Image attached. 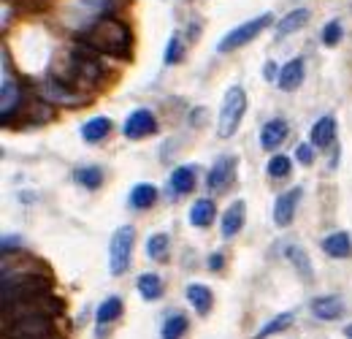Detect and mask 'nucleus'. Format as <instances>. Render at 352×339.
I'll use <instances>...</instances> for the list:
<instances>
[{
	"instance_id": "nucleus-36",
	"label": "nucleus",
	"mask_w": 352,
	"mask_h": 339,
	"mask_svg": "<svg viewBox=\"0 0 352 339\" xmlns=\"http://www.w3.org/2000/svg\"><path fill=\"white\" fill-rule=\"evenodd\" d=\"M280 71H282V68H277V63H271V60H269V63L263 66V76H266V81L280 79Z\"/></svg>"
},
{
	"instance_id": "nucleus-4",
	"label": "nucleus",
	"mask_w": 352,
	"mask_h": 339,
	"mask_svg": "<svg viewBox=\"0 0 352 339\" xmlns=\"http://www.w3.org/2000/svg\"><path fill=\"white\" fill-rule=\"evenodd\" d=\"M60 312H63V301L49 290V293H41L36 299H27V301L5 304L3 307V321H14V318H25V315H46V318H55Z\"/></svg>"
},
{
	"instance_id": "nucleus-7",
	"label": "nucleus",
	"mask_w": 352,
	"mask_h": 339,
	"mask_svg": "<svg viewBox=\"0 0 352 339\" xmlns=\"http://www.w3.org/2000/svg\"><path fill=\"white\" fill-rule=\"evenodd\" d=\"M41 98H44L46 103H52V106H66V109L84 106V103L90 101V98H84L79 90L68 87L66 81H60L57 76H52V79H46V81H44V87H41Z\"/></svg>"
},
{
	"instance_id": "nucleus-30",
	"label": "nucleus",
	"mask_w": 352,
	"mask_h": 339,
	"mask_svg": "<svg viewBox=\"0 0 352 339\" xmlns=\"http://www.w3.org/2000/svg\"><path fill=\"white\" fill-rule=\"evenodd\" d=\"M187 334V318L185 315H171L163 326V339H182Z\"/></svg>"
},
{
	"instance_id": "nucleus-8",
	"label": "nucleus",
	"mask_w": 352,
	"mask_h": 339,
	"mask_svg": "<svg viewBox=\"0 0 352 339\" xmlns=\"http://www.w3.org/2000/svg\"><path fill=\"white\" fill-rule=\"evenodd\" d=\"M233 177H236V158L233 155H219L214 160V166L209 168V177H206L209 193H214V196L217 193H225L230 188Z\"/></svg>"
},
{
	"instance_id": "nucleus-13",
	"label": "nucleus",
	"mask_w": 352,
	"mask_h": 339,
	"mask_svg": "<svg viewBox=\"0 0 352 339\" xmlns=\"http://www.w3.org/2000/svg\"><path fill=\"white\" fill-rule=\"evenodd\" d=\"M312 315L320 318V321H336L344 315V301L339 296H317L312 299Z\"/></svg>"
},
{
	"instance_id": "nucleus-3",
	"label": "nucleus",
	"mask_w": 352,
	"mask_h": 339,
	"mask_svg": "<svg viewBox=\"0 0 352 339\" xmlns=\"http://www.w3.org/2000/svg\"><path fill=\"white\" fill-rule=\"evenodd\" d=\"M5 339H55V321L46 315H25L14 321H3Z\"/></svg>"
},
{
	"instance_id": "nucleus-39",
	"label": "nucleus",
	"mask_w": 352,
	"mask_h": 339,
	"mask_svg": "<svg viewBox=\"0 0 352 339\" xmlns=\"http://www.w3.org/2000/svg\"><path fill=\"white\" fill-rule=\"evenodd\" d=\"M344 334H347V339H352V323L347 326V329H344Z\"/></svg>"
},
{
	"instance_id": "nucleus-35",
	"label": "nucleus",
	"mask_w": 352,
	"mask_h": 339,
	"mask_svg": "<svg viewBox=\"0 0 352 339\" xmlns=\"http://www.w3.org/2000/svg\"><path fill=\"white\" fill-rule=\"evenodd\" d=\"M22 239L19 236H3V258H8L11 253H19Z\"/></svg>"
},
{
	"instance_id": "nucleus-10",
	"label": "nucleus",
	"mask_w": 352,
	"mask_h": 339,
	"mask_svg": "<svg viewBox=\"0 0 352 339\" xmlns=\"http://www.w3.org/2000/svg\"><path fill=\"white\" fill-rule=\"evenodd\" d=\"M122 134H125V138H131V141L146 138V136L157 134V120H154V114H152L149 109H136V112L125 120Z\"/></svg>"
},
{
	"instance_id": "nucleus-5",
	"label": "nucleus",
	"mask_w": 352,
	"mask_h": 339,
	"mask_svg": "<svg viewBox=\"0 0 352 339\" xmlns=\"http://www.w3.org/2000/svg\"><path fill=\"white\" fill-rule=\"evenodd\" d=\"M133 242H136V228L133 225H122V228L114 231V236L109 242V271L114 277H120V274L131 269Z\"/></svg>"
},
{
	"instance_id": "nucleus-32",
	"label": "nucleus",
	"mask_w": 352,
	"mask_h": 339,
	"mask_svg": "<svg viewBox=\"0 0 352 339\" xmlns=\"http://www.w3.org/2000/svg\"><path fill=\"white\" fill-rule=\"evenodd\" d=\"M182 58H185V47H182V41H179V36L174 33V36L168 38V44H165L163 60H165V66H176V63H182Z\"/></svg>"
},
{
	"instance_id": "nucleus-16",
	"label": "nucleus",
	"mask_w": 352,
	"mask_h": 339,
	"mask_svg": "<svg viewBox=\"0 0 352 339\" xmlns=\"http://www.w3.org/2000/svg\"><path fill=\"white\" fill-rule=\"evenodd\" d=\"M244 214H247V203L244 201H233L228 209H225V214H222V225H219V231H222V236H225V239L236 236V234L244 228Z\"/></svg>"
},
{
	"instance_id": "nucleus-33",
	"label": "nucleus",
	"mask_w": 352,
	"mask_h": 339,
	"mask_svg": "<svg viewBox=\"0 0 352 339\" xmlns=\"http://www.w3.org/2000/svg\"><path fill=\"white\" fill-rule=\"evenodd\" d=\"M342 36H344V30H342V22H339V19H331V22L323 27V44H325V47H336V44L342 41Z\"/></svg>"
},
{
	"instance_id": "nucleus-22",
	"label": "nucleus",
	"mask_w": 352,
	"mask_h": 339,
	"mask_svg": "<svg viewBox=\"0 0 352 339\" xmlns=\"http://www.w3.org/2000/svg\"><path fill=\"white\" fill-rule=\"evenodd\" d=\"M187 301L195 307L198 315H209L211 304H214V296H211V290L206 285L193 282V285H187Z\"/></svg>"
},
{
	"instance_id": "nucleus-26",
	"label": "nucleus",
	"mask_w": 352,
	"mask_h": 339,
	"mask_svg": "<svg viewBox=\"0 0 352 339\" xmlns=\"http://www.w3.org/2000/svg\"><path fill=\"white\" fill-rule=\"evenodd\" d=\"M128 201H131L133 209H149V206H154V201H157V188L149 185V182H141V185H136L131 190Z\"/></svg>"
},
{
	"instance_id": "nucleus-14",
	"label": "nucleus",
	"mask_w": 352,
	"mask_h": 339,
	"mask_svg": "<svg viewBox=\"0 0 352 339\" xmlns=\"http://www.w3.org/2000/svg\"><path fill=\"white\" fill-rule=\"evenodd\" d=\"M287 134H290V125H287L282 117H274V120H269V123L263 125V131H260V147H263L266 152H274L282 141L287 138Z\"/></svg>"
},
{
	"instance_id": "nucleus-1",
	"label": "nucleus",
	"mask_w": 352,
	"mask_h": 339,
	"mask_svg": "<svg viewBox=\"0 0 352 339\" xmlns=\"http://www.w3.org/2000/svg\"><path fill=\"white\" fill-rule=\"evenodd\" d=\"M81 44L92 47L95 52L111 55V58H128L133 36H131V27L125 22H120L114 16H103L81 30Z\"/></svg>"
},
{
	"instance_id": "nucleus-11",
	"label": "nucleus",
	"mask_w": 352,
	"mask_h": 339,
	"mask_svg": "<svg viewBox=\"0 0 352 339\" xmlns=\"http://www.w3.org/2000/svg\"><path fill=\"white\" fill-rule=\"evenodd\" d=\"M301 196H303L301 188H290V190H284L280 199H277V203H274V223L280 228L293 225V217H295V209H298Z\"/></svg>"
},
{
	"instance_id": "nucleus-2",
	"label": "nucleus",
	"mask_w": 352,
	"mask_h": 339,
	"mask_svg": "<svg viewBox=\"0 0 352 339\" xmlns=\"http://www.w3.org/2000/svg\"><path fill=\"white\" fill-rule=\"evenodd\" d=\"M244 112H247V92H244V87L233 84L225 92L222 106H219V125H217L219 138H233V134L239 131V125L244 120Z\"/></svg>"
},
{
	"instance_id": "nucleus-24",
	"label": "nucleus",
	"mask_w": 352,
	"mask_h": 339,
	"mask_svg": "<svg viewBox=\"0 0 352 339\" xmlns=\"http://www.w3.org/2000/svg\"><path fill=\"white\" fill-rule=\"evenodd\" d=\"M214 214H217L214 201H211V199H198V201L193 203V209H190V223H193L195 228H209Z\"/></svg>"
},
{
	"instance_id": "nucleus-18",
	"label": "nucleus",
	"mask_w": 352,
	"mask_h": 339,
	"mask_svg": "<svg viewBox=\"0 0 352 339\" xmlns=\"http://www.w3.org/2000/svg\"><path fill=\"white\" fill-rule=\"evenodd\" d=\"M309 8H293L290 14H284L280 22H277V30H274V38H284V36H290V33H295V30H301L306 22H309Z\"/></svg>"
},
{
	"instance_id": "nucleus-15",
	"label": "nucleus",
	"mask_w": 352,
	"mask_h": 339,
	"mask_svg": "<svg viewBox=\"0 0 352 339\" xmlns=\"http://www.w3.org/2000/svg\"><path fill=\"white\" fill-rule=\"evenodd\" d=\"M277 84H280V90H284V92L298 90V87L303 84V58H293V60H287V63L282 66Z\"/></svg>"
},
{
	"instance_id": "nucleus-25",
	"label": "nucleus",
	"mask_w": 352,
	"mask_h": 339,
	"mask_svg": "<svg viewBox=\"0 0 352 339\" xmlns=\"http://www.w3.org/2000/svg\"><path fill=\"white\" fill-rule=\"evenodd\" d=\"M284 255H287V261L298 269V274L309 282L312 279V261H309V255H306V250L303 247H298V244H287L284 247Z\"/></svg>"
},
{
	"instance_id": "nucleus-31",
	"label": "nucleus",
	"mask_w": 352,
	"mask_h": 339,
	"mask_svg": "<svg viewBox=\"0 0 352 339\" xmlns=\"http://www.w3.org/2000/svg\"><path fill=\"white\" fill-rule=\"evenodd\" d=\"M266 171H269V177H274V179H284V177H290V171H293V160H290L287 155H274V158L269 160Z\"/></svg>"
},
{
	"instance_id": "nucleus-38",
	"label": "nucleus",
	"mask_w": 352,
	"mask_h": 339,
	"mask_svg": "<svg viewBox=\"0 0 352 339\" xmlns=\"http://www.w3.org/2000/svg\"><path fill=\"white\" fill-rule=\"evenodd\" d=\"M204 117H206V109H201V106H198V109H193V125H198V128H201V125H204Z\"/></svg>"
},
{
	"instance_id": "nucleus-19",
	"label": "nucleus",
	"mask_w": 352,
	"mask_h": 339,
	"mask_svg": "<svg viewBox=\"0 0 352 339\" xmlns=\"http://www.w3.org/2000/svg\"><path fill=\"white\" fill-rule=\"evenodd\" d=\"M171 190L176 193V196H187V193H193L195 190V168L193 166H176L174 171H171Z\"/></svg>"
},
{
	"instance_id": "nucleus-27",
	"label": "nucleus",
	"mask_w": 352,
	"mask_h": 339,
	"mask_svg": "<svg viewBox=\"0 0 352 339\" xmlns=\"http://www.w3.org/2000/svg\"><path fill=\"white\" fill-rule=\"evenodd\" d=\"M168 247H171L168 234H152V236L146 239V255H149L154 264L168 261Z\"/></svg>"
},
{
	"instance_id": "nucleus-34",
	"label": "nucleus",
	"mask_w": 352,
	"mask_h": 339,
	"mask_svg": "<svg viewBox=\"0 0 352 339\" xmlns=\"http://www.w3.org/2000/svg\"><path fill=\"white\" fill-rule=\"evenodd\" d=\"M295 158H298L301 166H312V160H314V147H312V144H298V147H295Z\"/></svg>"
},
{
	"instance_id": "nucleus-6",
	"label": "nucleus",
	"mask_w": 352,
	"mask_h": 339,
	"mask_svg": "<svg viewBox=\"0 0 352 339\" xmlns=\"http://www.w3.org/2000/svg\"><path fill=\"white\" fill-rule=\"evenodd\" d=\"M271 22H274V16L266 11V14H260V16H255V19H249V22H244V25H239V27H233L219 44H217V52H222V55H228V52H236V49H241V47H247L252 38H258L266 27H271Z\"/></svg>"
},
{
	"instance_id": "nucleus-28",
	"label": "nucleus",
	"mask_w": 352,
	"mask_h": 339,
	"mask_svg": "<svg viewBox=\"0 0 352 339\" xmlns=\"http://www.w3.org/2000/svg\"><path fill=\"white\" fill-rule=\"evenodd\" d=\"M73 179H76L81 188H87V190H98V188L103 185V171H100L98 166H81V168L73 171Z\"/></svg>"
},
{
	"instance_id": "nucleus-21",
	"label": "nucleus",
	"mask_w": 352,
	"mask_h": 339,
	"mask_svg": "<svg viewBox=\"0 0 352 339\" xmlns=\"http://www.w3.org/2000/svg\"><path fill=\"white\" fill-rule=\"evenodd\" d=\"M109 134H111V120L109 117H92V120H87L81 125V138L87 144H98V141H103Z\"/></svg>"
},
{
	"instance_id": "nucleus-20",
	"label": "nucleus",
	"mask_w": 352,
	"mask_h": 339,
	"mask_svg": "<svg viewBox=\"0 0 352 339\" xmlns=\"http://www.w3.org/2000/svg\"><path fill=\"white\" fill-rule=\"evenodd\" d=\"M125 312V307H122V299L120 296H109L100 307H98V312H95V323H98V334L103 337V326L106 323H114L120 315Z\"/></svg>"
},
{
	"instance_id": "nucleus-29",
	"label": "nucleus",
	"mask_w": 352,
	"mask_h": 339,
	"mask_svg": "<svg viewBox=\"0 0 352 339\" xmlns=\"http://www.w3.org/2000/svg\"><path fill=\"white\" fill-rule=\"evenodd\" d=\"M293 321H295V315L293 312H282V315H277V318H271L258 334H255V339H269L271 334H280V331H284L287 326H293Z\"/></svg>"
},
{
	"instance_id": "nucleus-9",
	"label": "nucleus",
	"mask_w": 352,
	"mask_h": 339,
	"mask_svg": "<svg viewBox=\"0 0 352 339\" xmlns=\"http://www.w3.org/2000/svg\"><path fill=\"white\" fill-rule=\"evenodd\" d=\"M22 101H25V95H22L19 81L5 73V76H3V87H0V117H3L5 125H8V120H11L14 114H19Z\"/></svg>"
},
{
	"instance_id": "nucleus-12",
	"label": "nucleus",
	"mask_w": 352,
	"mask_h": 339,
	"mask_svg": "<svg viewBox=\"0 0 352 339\" xmlns=\"http://www.w3.org/2000/svg\"><path fill=\"white\" fill-rule=\"evenodd\" d=\"M309 144L312 147H320V149H328L336 144V117L334 114H325L320 117L314 125H312V134H309Z\"/></svg>"
},
{
	"instance_id": "nucleus-17",
	"label": "nucleus",
	"mask_w": 352,
	"mask_h": 339,
	"mask_svg": "<svg viewBox=\"0 0 352 339\" xmlns=\"http://www.w3.org/2000/svg\"><path fill=\"white\" fill-rule=\"evenodd\" d=\"M323 253L331 258H350L352 255V236L347 231H334L323 239Z\"/></svg>"
},
{
	"instance_id": "nucleus-23",
	"label": "nucleus",
	"mask_w": 352,
	"mask_h": 339,
	"mask_svg": "<svg viewBox=\"0 0 352 339\" xmlns=\"http://www.w3.org/2000/svg\"><path fill=\"white\" fill-rule=\"evenodd\" d=\"M136 288H139L141 299H146V301H157V299H163V279L157 277V274H152V271H146V274H141L139 279H136Z\"/></svg>"
},
{
	"instance_id": "nucleus-37",
	"label": "nucleus",
	"mask_w": 352,
	"mask_h": 339,
	"mask_svg": "<svg viewBox=\"0 0 352 339\" xmlns=\"http://www.w3.org/2000/svg\"><path fill=\"white\" fill-rule=\"evenodd\" d=\"M222 264H225V258H222L219 253H214V255H209V269H211V271H219V269H222Z\"/></svg>"
}]
</instances>
